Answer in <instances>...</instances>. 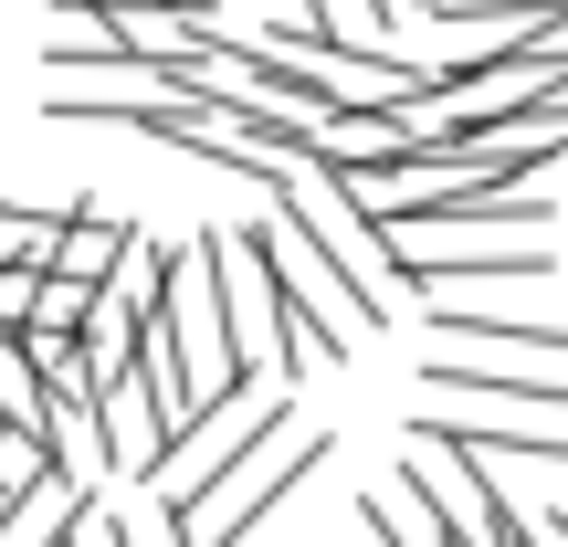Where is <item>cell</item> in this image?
<instances>
[{
  "label": "cell",
  "mask_w": 568,
  "mask_h": 547,
  "mask_svg": "<svg viewBox=\"0 0 568 547\" xmlns=\"http://www.w3.org/2000/svg\"><path fill=\"white\" fill-rule=\"evenodd\" d=\"M95 316V284H63V274H32V337H74V326Z\"/></svg>",
  "instance_id": "obj_5"
},
{
  "label": "cell",
  "mask_w": 568,
  "mask_h": 547,
  "mask_svg": "<svg viewBox=\"0 0 568 547\" xmlns=\"http://www.w3.org/2000/svg\"><path fill=\"white\" fill-rule=\"evenodd\" d=\"M410 443H453V453H485V464H558L568 453V432H558V411H443V401H422L410 411Z\"/></svg>",
  "instance_id": "obj_3"
},
{
  "label": "cell",
  "mask_w": 568,
  "mask_h": 547,
  "mask_svg": "<svg viewBox=\"0 0 568 547\" xmlns=\"http://www.w3.org/2000/svg\"><path fill=\"white\" fill-rule=\"evenodd\" d=\"M316 464H326V432L284 422V432H274L264 453H253L243 474H232L222 495H211L201 516H180V537H190V547H243V537L264 527V516H274V506H284V495H295V485H305V474H316Z\"/></svg>",
  "instance_id": "obj_2"
},
{
  "label": "cell",
  "mask_w": 568,
  "mask_h": 547,
  "mask_svg": "<svg viewBox=\"0 0 568 547\" xmlns=\"http://www.w3.org/2000/svg\"><path fill=\"white\" fill-rule=\"evenodd\" d=\"M21 316H32V264H0V326L21 337Z\"/></svg>",
  "instance_id": "obj_7"
},
{
  "label": "cell",
  "mask_w": 568,
  "mask_h": 547,
  "mask_svg": "<svg viewBox=\"0 0 568 547\" xmlns=\"http://www.w3.org/2000/svg\"><path fill=\"white\" fill-rule=\"evenodd\" d=\"M264 190H274V222L295 232L305 253H326L358 295H379V305H400V243H389L379 222H368L358 201H347L326 169H295V159H274L264 169Z\"/></svg>",
  "instance_id": "obj_1"
},
{
  "label": "cell",
  "mask_w": 568,
  "mask_h": 547,
  "mask_svg": "<svg viewBox=\"0 0 568 547\" xmlns=\"http://www.w3.org/2000/svg\"><path fill=\"white\" fill-rule=\"evenodd\" d=\"M105 527H116V547H190L180 516H169L159 495H138V506H105Z\"/></svg>",
  "instance_id": "obj_6"
},
{
  "label": "cell",
  "mask_w": 568,
  "mask_h": 547,
  "mask_svg": "<svg viewBox=\"0 0 568 547\" xmlns=\"http://www.w3.org/2000/svg\"><path fill=\"white\" fill-rule=\"evenodd\" d=\"M63 11H116V0H63ZM148 11H169V0H148Z\"/></svg>",
  "instance_id": "obj_9"
},
{
  "label": "cell",
  "mask_w": 568,
  "mask_h": 547,
  "mask_svg": "<svg viewBox=\"0 0 568 547\" xmlns=\"http://www.w3.org/2000/svg\"><path fill=\"white\" fill-rule=\"evenodd\" d=\"M422 389L432 401H474V411H558L568 401V379H558V358H432L422 368Z\"/></svg>",
  "instance_id": "obj_4"
},
{
  "label": "cell",
  "mask_w": 568,
  "mask_h": 547,
  "mask_svg": "<svg viewBox=\"0 0 568 547\" xmlns=\"http://www.w3.org/2000/svg\"><path fill=\"white\" fill-rule=\"evenodd\" d=\"M63 547H116V527H105V495H95V506L74 516V537H63Z\"/></svg>",
  "instance_id": "obj_8"
}]
</instances>
